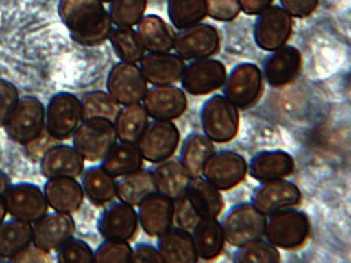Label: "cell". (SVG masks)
<instances>
[{"mask_svg": "<svg viewBox=\"0 0 351 263\" xmlns=\"http://www.w3.org/2000/svg\"><path fill=\"white\" fill-rule=\"evenodd\" d=\"M58 14L71 38L80 46H99L113 29L109 12L99 0H60Z\"/></svg>", "mask_w": 351, "mask_h": 263, "instance_id": "obj_1", "label": "cell"}, {"mask_svg": "<svg viewBox=\"0 0 351 263\" xmlns=\"http://www.w3.org/2000/svg\"><path fill=\"white\" fill-rule=\"evenodd\" d=\"M301 202L299 186L286 179L261 182L251 196V203L267 217L283 210L297 208Z\"/></svg>", "mask_w": 351, "mask_h": 263, "instance_id": "obj_17", "label": "cell"}, {"mask_svg": "<svg viewBox=\"0 0 351 263\" xmlns=\"http://www.w3.org/2000/svg\"><path fill=\"white\" fill-rule=\"evenodd\" d=\"M147 0H111L109 14L113 25L133 27L145 16Z\"/></svg>", "mask_w": 351, "mask_h": 263, "instance_id": "obj_41", "label": "cell"}, {"mask_svg": "<svg viewBox=\"0 0 351 263\" xmlns=\"http://www.w3.org/2000/svg\"><path fill=\"white\" fill-rule=\"evenodd\" d=\"M72 138L74 148L90 162H101L119 140L114 123L105 118L82 121Z\"/></svg>", "mask_w": 351, "mask_h": 263, "instance_id": "obj_7", "label": "cell"}, {"mask_svg": "<svg viewBox=\"0 0 351 263\" xmlns=\"http://www.w3.org/2000/svg\"><path fill=\"white\" fill-rule=\"evenodd\" d=\"M133 263H162V255L158 247L151 243L139 242L132 247Z\"/></svg>", "mask_w": 351, "mask_h": 263, "instance_id": "obj_47", "label": "cell"}, {"mask_svg": "<svg viewBox=\"0 0 351 263\" xmlns=\"http://www.w3.org/2000/svg\"><path fill=\"white\" fill-rule=\"evenodd\" d=\"M283 8L294 18H307L311 16L317 7L319 0H280Z\"/></svg>", "mask_w": 351, "mask_h": 263, "instance_id": "obj_46", "label": "cell"}, {"mask_svg": "<svg viewBox=\"0 0 351 263\" xmlns=\"http://www.w3.org/2000/svg\"><path fill=\"white\" fill-rule=\"evenodd\" d=\"M10 186H11V179H10L7 173L3 172V171L0 168V194L3 195Z\"/></svg>", "mask_w": 351, "mask_h": 263, "instance_id": "obj_51", "label": "cell"}, {"mask_svg": "<svg viewBox=\"0 0 351 263\" xmlns=\"http://www.w3.org/2000/svg\"><path fill=\"white\" fill-rule=\"evenodd\" d=\"M139 68L148 84L170 86L180 82L185 70V60L172 53H149L139 62Z\"/></svg>", "mask_w": 351, "mask_h": 263, "instance_id": "obj_24", "label": "cell"}, {"mask_svg": "<svg viewBox=\"0 0 351 263\" xmlns=\"http://www.w3.org/2000/svg\"><path fill=\"white\" fill-rule=\"evenodd\" d=\"M148 91V82L135 64L119 62L110 70L107 92L121 105L139 103Z\"/></svg>", "mask_w": 351, "mask_h": 263, "instance_id": "obj_15", "label": "cell"}, {"mask_svg": "<svg viewBox=\"0 0 351 263\" xmlns=\"http://www.w3.org/2000/svg\"><path fill=\"white\" fill-rule=\"evenodd\" d=\"M233 261L239 263H278L280 251L269 241L261 238L237 247Z\"/></svg>", "mask_w": 351, "mask_h": 263, "instance_id": "obj_40", "label": "cell"}, {"mask_svg": "<svg viewBox=\"0 0 351 263\" xmlns=\"http://www.w3.org/2000/svg\"><path fill=\"white\" fill-rule=\"evenodd\" d=\"M58 261L60 263L94 262V251L86 241L72 238L58 251Z\"/></svg>", "mask_w": 351, "mask_h": 263, "instance_id": "obj_43", "label": "cell"}, {"mask_svg": "<svg viewBox=\"0 0 351 263\" xmlns=\"http://www.w3.org/2000/svg\"><path fill=\"white\" fill-rule=\"evenodd\" d=\"M215 152L213 141L210 140L205 134L191 133L182 142L180 162L190 175V177H201L204 166Z\"/></svg>", "mask_w": 351, "mask_h": 263, "instance_id": "obj_31", "label": "cell"}, {"mask_svg": "<svg viewBox=\"0 0 351 263\" xmlns=\"http://www.w3.org/2000/svg\"><path fill=\"white\" fill-rule=\"evenodd\" d=\"M82 119L105 118L114 123L121 105L108 92L91 91L80 99Z\"/></svg>", "mask_w": 351, "mask_h": 263, "instance_id": "obj_39", "label": "cell"}, {"mask_svg": "<svg viewBox=\"0 0 351 263\" xmlns=\"http://www.w3.org/2000/svg\"><path fill=\"white\" fill-rule=\"evenodd\" d=\"M143 105L153 121H176L187 111V95L173 84L153 86L147 91Z\"/></svg>", "mask_w": 351, "mask_h": 263, "instance_id": "obj_21", "label": "cell"}, {"mask_svg": "<svg viewBox=\"0 0 351 263\" xmlns=\"http://www.w3.org/2000/svg\"><path fill=\"white\" fill-rule=\"evenodd\" d=\"M221 45L219 31L209 23H199L176 34L173 50L185 62H193L219 54Z\"/></svg>", "mask_w": 351, "mask_h": 263, "instance_id": "obj_13", "label": "cell"}, {"mask_svg": "<svg viewBox=\"0 0 351 263\" xmlns=\"http://www.w3.org/2000/svg\"><path fill=\"white\" fill-rule=\"evenodd\" d=\"M204 134L217 143H228L239 134L240 113L230 100L221 94L208 98L201 108Z\"/></svg>", "mask_w": 351, "mask_h": 263, "instance_id": "obj_4", "label": "cell"}, {"mask_svg": "<svg viewBox=\"0 0 351 263\" xmlns=\"http://www.w3.org/2000/svg\"><path fill=\"white\" fill-rule=\"evenodd\" d=\"M156 186L150 168H139L125 175L117 181V197L123 203L138 207L139 203L150 194L154 193Z\"/></svg>", "mask_w": 351, "mask_h": 263, "instance_id": "obj_34", "label": "cell"}, {"mask_svg": "<svg viewBox=\"0 0 351 263\" xmlns=\"http://www.w3.org/2000/svg\"><path fill=\"white\" fill-rule=\"evenodd\" d=\"M268 217L264 237L278 249L300 250L311 236V219L305 212L291 208Z\"/></svg>", "mask_w": 351, "mask_h": 263, "instance_id": "obj_3", "label": "cell"}, {"mask_svg": "<svg viewBox=\"0 0 351 263\" xmlns=\"http://www.w3.org/2000/svg\"><path fill=\"white\" fill-rule=\"evenodd\" d=\"M240 1L241 11L249 16H256L262 13L267 8L272 5L274 0H239Z\"/></svg>", "mask_w": 351, "mask_h": 263, "instance_id": "obj_50", "label": "cell"}, {"mask_svg": "<svg viewBox=\"0 0 351 263\" xmlns=\"http://www.w3.org/2000/svg\"><path fill=\"white\" fill-rule=\"evenodd\" d=\"M267 216L251 202H240L231 207L221 221L227 243L239 247L264 238Z\"/></svg>", "mask_w": 351, "mask_h": 263, "instance_id": "obj_5", "label": "cell"}, {"mask_svg": "<svg viewBox=\"0 0 351 263\" xmlns=\"http://www.w3.org/2000/svg\"><path fill=\"white\" fill-rule=\"evenodd\" d=\"M3 199L12 218L31 225L48 213L49 205L43 188L31 182L11 184L3 194Z\"/></svg>", "mask_w": 351, "mask_h": 263, "instance_id": "obj_12", "label": "cell"}, {"mask_svg": "<svg viewBox=\"0 0 351 263\" xmlns=\"http://www.w3.org/2000/svg\"><path fill=\"white\" fill-rule=\"evenodd\" d=\"M156 191L176 199L185 191L191 177L180 160L168 159L150 168Z\"/></svg>", "mask_w": 351, "mask_h": 263, "instance_id": "obj_29", "label": "cell"}, {"mask_svg": "<svg viewBox=\"0 0 351 263\" xmlns=\"http://www.w3.org/2000/svg\"><path fill=\"white\" fill-rule=\"evenodd\" d=\"M227 68L223 62L211 58L193 60L185 66L180 82L182 90L193 96H205L223 88Z\"/></svg>", "mask_w": 351, "mask_h": 263, "instance_id": "obj_16", "label": "cell"}, {"mask_svg": "<svg viewBox=\"0 0 351 263\" xmlns=\"http://www.w3.org/2000/svg\"><path fill=\"white\" fill-rule=\"evenodd\" d=\"M264 76L256 64L242 62L227 74L223 95L237 109L247 110L258 105L264 94Z\"/></svg>", "mask_w": 351, "mask_h": 263, "instance_id": "obj_8", "label": "cell"}, {"mask_svg": "<svg viewBox=\"0 0 351 263\" xmlns=\"http://www.w3.org/2000/svg\"><path fill=\"white\" fill-rule=\"evenodd\" d=\"M7 208H5V199L3 195L0 194V223L5 221V216H7Z\"/></svg>", "mask_w": 351, "mask_h": 263, "instance_id": "obj_52", "label": "cell"}, {"mask_svg": "<svg viewBox=\"0 0 351 263\" xmlns=\"http://www.w3.org/2000/svg\"><path fill=\"white\" fill-rule=\"evenodd\" d=\"M248 174L246 159L233 151L215 152L208 159L202 177L215 186L219 191H230L242 184Z\"/></svg>", "mask_w": 351, "mask_h": 263, "instance_id": "obj_14", "label": "cell"}, {"mask_svg": "<svg viewBox=\"0 0 351 263\" xmlns=\"http://www.w3.org/2000/svg\"><path fill=\"white\" fill-rule=\"evenodd\" d=\"M139 225L150 237L158 238L174 225V200L154 192L138 205Z\"/></svg>", "mask_w": 351, "mask_h": 263, "instance_id": "obj_22", "label": "cell"}, {"mask_svg": "<svg viewBox=\"0 0 351 263\" xmlns=\"http://www.w3.org/2000/svg\"><path fill=\"white\" fill-rule=\"evenodd\" d=\"M168 16L174 27L184 30L208 16L205 0H168Z\"/></svg>", "mask_w": 351, "mask_h": 263, "instance_id": "obj_38", "label": "cell"}, {"mask_svg": "<svg viewBox=\"0 0 351 263\" xmlns=\"http://www.w3.org/2000/svg\"><path fill=\"white\" fill-rule=\"evenodd\" d=\"M143 159L136 143L119 141L104 157L101 166L112 177L121 178L143 168Z\"/></svg>", "mask_w": 351, "mask_h": 263, "instance_id": "obj_33", "label": "cell"}, {"mask_svg": "<svg viewBox=\"0 0 351 263\" xmlns=\"http://www.w3.org/2000/svg\"><path fill=\"white\" fill-rule=\"evenodd\" d=\"M158 249L165 263H194L199 259L191 231L178 227L158 237Z\"/></svg>", "mask_w": 351, "mask_h": 263, "instance_id": "obj_27", "label": "cell"}, {"mask_svg": "<svg viewBox=\"0 0 351 263\" xmlns=\"http://www.w3.org/2000/svg\"><path fill=\"white\" fill-rule=\"evenodd\" d=\"M148 123V114L141 102L123 105L114 121L117 138L123 142L137 143Z\"/></svg>", "mask_w": 351, "mask_h": 263, "instance_id": "obj_36", "label": "cell"}, {"mask_svg": "<svg viewBox=\"0 0 351 263\" xmlns=\"http://www.w3.org/2000/svg\"><path fill=\"white\" fill-rule=\"evenodd\" d=\"M199 258L215 260L223 254L225 249V236L221 221L217 218L203 219L191 231Z\"/></svg>", "mask_w": 351, "mask_h": 263, "instance_id": "obj_32", "label": "cell"}, {"mask_svg": "<svg viewBox=\"0 0 351 263\" xmlns=\"http://www.w3.org/2000/svg\"><path fill=\"white\" fill-rule=\"evenodd\" d=\"M137 35L149 53L171 52L176 33L162 17L147 15L137 23Z\"/></svg>", "mask_w": 351, "mask_h": 263, "instance_id": "obj_28", "label": "cell"}, {"mask_svg": "<svg viewBox=\"0 0 351 263\" xmlns=\"http://www.w3.org/2000/svg\"><path fill=\"white\" fill-rule=\"evenodd\" d=\"M108 39L121 62L137 64L146 54V49L133 27L112 29Z\"/></svg>", "mask_w": 351, "mask_h": 263, "instance_id": "obj_37", "label": "cell"}, {"mask_svg": "<svg viewBox=\"0 0 351 263\" xmlns=\"http://www.w3.org/2000/svg\"><path fill=\"white\" fill-rule=\"evenodd\" d=\"M174 200V223L192 231L203 219L217 218L225 207L223 196L204 177L191 178L185 191Z\"/></svg>", "mask_w": 351, "mask_h": 263, "instance_id": "obj_2", "label": "cell"}, {"mask_svg": "<svg viewBox=\"0 0 351 263\" xmlns=\"http://www.w3.org/2000/svg\"><path fill=\"white\" fill-rule=\"evenodd\" d=\"M254 37L256 46L272 52L286 46L293 31V17L280 5H270L256 15Z\"/></svg>", "mask_w": 351, "mask_h": 263, "instance_id": "obj_11", "label": "cell"}, {"mask_svg": "<svg viewBox=\"0 0 351 263\" xmlns=\"http://www.w3.org/2000/svg\"><path fill=\"white\" fill-rule=\"evenodd\" d=\"M58 142H60V141L53 138V137L49 134L48 132H47V129H45L36 139L27 143L25 147L27 154L30 155V156L40 157L41 158V156H43L51 147H53V145Z\"/></svg>", "mask_w": 351, "mask_h": 263, "instance_id": "obj_48", "label": "cell"}, {"mask_svg": "<svg viewBox=\"0 0 351 263\" xmlns=\"http://www.w3.org/2000/svg\"><path fill=\"white\" fill-rule=\"evenodd\" d=\"M208 16L217 21H232L241 13L239 0H205Z\"/></svg>", "mask_w": 351, "mask_h": 263, "instance_id": "obj_44", "label": "cell"}, {"mask_svg": "<svg viewBox=\"0 0 351 263\" xmlns=\"http://www.w3.org/2000/svg\"><path fill=\"white\" fill-rule=\"evenodd\" d=\"M295 171V162L289 153L282 150L262 151L248 164V173L258 182L286 179Z\"/></svg>", "mask_w": 351, "mask_h": 263, "instance_id": "obj_25", "label": "cell"}, {"mask_svg": "<svg viewBox=\"0 0 351 263\" xmlns=\"http://www.w3.org/2000/svg\"><path fill=\"white\" fill-rule=\"evenodd\" d=\"M82 105L75 94L58 92L49 100L46 108V129L58 141L73 137L82 123Z\"/></svg>", "mask_w": 351, "mask_h": 263, "instance_id": "obj_9", "label": "cell"}, {"mask_svg": "<svg viewBox=\"0 0 351 263\" xmlns=\"http://www.w3.org/2000/svg\"><path fill=\"white\" fill-rule=\"evenodd\" d=\"M85 159L74 147L56 143L40 158L41 175L47 179L76 178L85 170Z\"/></svg>", "mask_w": 351, "mask_h": 263, "instance_id": "obj_23", "label": "cell"}, {"mask_svg": "<svg viewBox=\"0 0 351 263\" xmlns=\"http://www.w3.org/2000/svg\"><path fill=\"white\" fill-rule=\"evenodd\" d=\"M32 245V225L11 218L0 223V258L8 261Z\"/></svg>", "mask_w": 351, "mask_h": 263, "instance_id": "obj_35", "label": "cell"}, {"mask_svg": "<svg viewBox=\"0 0 351 263\" xmlns=\"http://www.w3.org/2000/svg\"><path fill=\"white\" fill-rule=\"evenodd\" d=\"M180 141V129L173 121H153L148 123L136 145L143 159L154 164L171 158Z\"/></svg>", "mask_w": 351, "mask_h": 263, "instance_id": "obj_10", "label": "cell"}, {"mask_svg": "<svg viewBox=\"0 0 351 263\" xmlns=\"http://www.w3.org/2000/svg\"><path fill=\"white\" fill-rule=\"evenodd\" d=\"M302 68V53L299 49L286 45L265 57L262 73L267 84L280 89L295 82L301 74Z\"/></svg>", "mask_w": 351, "mask_h": 263, "instance_id": "obj_20", "label": "cell"}, {"mask_svg": "<svg viewBox=\"0 0 351 263\" xmlns=\"http://www.w3.org/2000/svg\"><path fill=\"white\" fill-rule=\"evenodd\" d=\"M19 98V91L15 84L9 80L0 79V127H5Z\"/></svg>", "mask_w": 351, "mask_h": 263, "instance_id": "obj_45", "label": "cell"}, {"mask_svg": "<svg viewBox=\"0 0 351 263\" xmlns=\"http://www.w3.org/2000/svg\"><path fill=\"white\" fill-rule=\"evenodd\" d=\"M138 214L134 207L123 202L108 204L98 218V233L104 240L129 241L138 231Z\"/></svg>", "mask_w": 351, "mask_h": 263, "instance_id": "obj_19", "label": "cell"}, {"mask_svg": "<svg viewBox=\"0 0 351 263\" xmlns=\"http://www.w3.org/2000/svg\"><path fill=\"white\" fill-rule=\"evenodd\" d=\"M10 262H50L49 253L40 250L35 245H29L25 250L12 257Z\"/></svg>", "mask_w": 351, "mask_h": 263, "instance_id": "obj_49", "label": "cell"}, {"mask_svg": "<svg viewBox=\"0 0 351 263\" xmlns=\"http://www.w3.org/2000/svg\"><path fill=\"white\" fill-rule=\"evenodd\" d=\"M3 127L12 141L27 145L46 129V107L34 96H23L19 98Z\"/></svg>", "mask_w": 351, "mask_h": 263, "instance_id": "obj_6", "label": "cell"}, {"mask_svg": "<svg viewBox=\"0 0 351 263\" xmlns=\"http://www.w3.org/2000/svg\"><path fill=\"white\" fill-rule=\"evenodd\" d=\"M99 1H101V3H110L111 0H99Z\"/></svg>", "mask_w": 351, "mask_h": 263, "instance_id": "obj_53", "label": "cell"}, {"mask_svg": "<svg viewBox=\"0 0 351 263\" xmlns=\"http://www.w3.org/2000/svg\"><path fill=\"white\" fill-rule=\"evenodd\" d=\"M82 186L85 197L96 207H106L117 198V181L101 166L84 170Z\"/></svg>", "mask_w": 351, "mask_h": 263, "instance_id": "obj_30", "label": "cell"}, {"mask_svg": "<svg viewBox=\"0 0 351 263\" xmlns=\"http://www.w3.org/2000/svg\"><path fill=\"white\" fill-rule=\"evenodd\" d=\"M132 259V247L127 241L105 240L94 252L96 263H128Z\"/></svg>", "mask_w": 351, "mask_h": 263, "instance_id": "obj_42", "label": "cell"}, {"mask_svg": "<svg viewBox=\"0 0 351 263\" xmlns=\"http://www.w3.org/2000/svg\"><path fill=\"white\" fill-rule=\"evenodd\" d=\"M76 225L72 215L47 213L32 225V245L47 253L58 252L73 238Z\"/></svg>", "mask_w": 351, "mask_h": 263, "instance_id": "obj_18", "label": "cell"}, {"mask_svg": "<svg viewBox=\"0 0 351 263\" xmlns=\"http://www.w3.org/2000/svg\"><path fill=\"white\" fill-rule=\"evenodd\" d=\"M45 197L49 208L58 213L72 214L80 211L85 194L76 178H53L44 186Z\"/></svg>", "mask_w": 351, "mask_h": 263, "instance_id": "obj_26", "label": "cell"}]
</instances>
